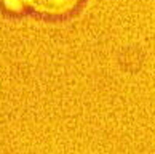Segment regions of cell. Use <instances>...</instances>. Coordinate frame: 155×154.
Instances as JSON below:
<instances>
[{
  "instance_id": "1",
  "label": "cell",
  "mask_w": 155,
  "mask_h": 154,
  "mask_svg": "<svg viewBox=\"0 0 155 154\" xmlns=\"http://www.w3.org/2000/svg\"><path fill=\"white\" fill-rule=\"evenodd\" d=\"M83 0H29V7L38 15L51 16H66L74 13Z\"/></svg>"
},
{
  "instance_id": "2",
  "label": "cell",
  "mask_w": 155,
  "mask_h": 154,
  "mask_svg": "<svg viewBox=\"0 0 155 154\" xmlns=\"http://www.w3.org/2000/svg\"><path fill=\"white\" fill-rule=\"evenodd\" d=\"M0 2H2V7L7 11L16 13V15L24 13L27 8H31L29 7V0H0Z\"/></svg>"
}]
</instances>
